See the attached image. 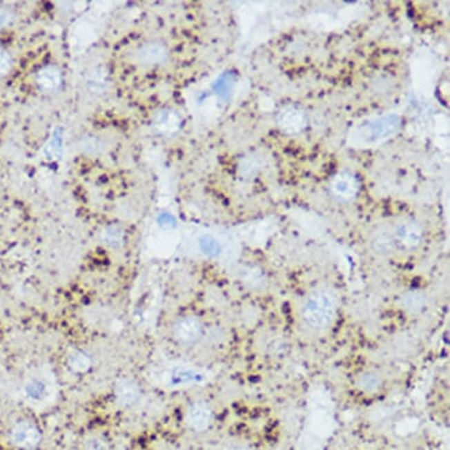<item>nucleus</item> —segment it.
I'll return each mask as SVG.
<instances>
[{
  "mask_svg": "<svg viewBox=\"0 0 450 450\" xmlns=\"http://www.w3.org/2000/svg\"><path fill=\"white\" fill-rule=\"evenodd\" d=\"M340 297L329 286H316L302 293L296 306V318L308 334L320 336L328 333L338 321Z\"/></svg>",
  "mask_w": 450,
  "mask_h": 450,
  "instance_id": "f257e3e1",
  "label": "nucleus"
},
{
  "mask_svg": "<svg viewBox=\"0 0 450 450\" xmlns=\"http://www.w3.org/2000/svg\"><path fill=\"white\" fill-rule=\"evenodd\" d=\"M204 334V324L201 318L195 315H186L178 318L173 324V335L176 341L182 344H195Z\"/></svg>",
  "mask_w": 450,
  "mask_h": 450,
  "instance_id": "f03ea898",
  "label": "nucleus"
},
{
  "mask_svg": "<svg viewBox=\"0 0 450 450\" xmlns=\"http://www.w3.org/2000/svg\"><path fill=\"white\" fill-rule=\"evenodd\" d=\"M185 421L189 428L195 431H205L213 422V410L209 403L198 400L191 403L185 414Z\"/></svg>",
  "mask_w": 450,
  "mask_h": 450,
  "instance_id": "7ed1b4c3",
  "label": "nucleus"
},
{
  "mask_svg": "<svg viewBox=\"0 0 450 450\" xmlns=\"http://www.w3.org/2000/svg\"><path fill=\"white\" fill-rule=\"evenodd\" d=\"M386 383L384 375L375 368H364L355 375L354 386L361 394H380L384 389Z\"/></svg>",
  "mask_w": 450,
  "mask_h": 450,
  "instance_id": "20e7f679",
  "label": "nucleus"
},
{
  "mask_svg": "<svg viewBox=\"0 0 450 450\" xmlns=\"http://www.w3.org/2000/svg\"><path fill=\"white\" fill-rule=\"evenodd\" d=\"M396 249L414 250L422 242L423 233L415 222H402L393 230Z\"/></svg>",
  "mask_w": 450,
  "mask_h": 450,
  "instance_id": "39448f33",
  "label": "nucleus"
},
{
  "mask_svg": "<svg viewBox=\"0 0 450 450\" xmlns=\"http://www.w3.org/2000/svg\"><path fill=\"white\" fill-rule=\"evenodd\" d=\"M10 438L13 444L18 448L32 449L41 442V433L33 423L21 421L13 426Z\"/></svg>",
  "mask_w": 450,
  "mask_h": 450,
  "instance_id": "423d86ee",
  "label": "nucleus"
},
{
  "mask_svg": "<svg viewBox=\"0 0 450 450\" xmlns=\"http://www.w3.org/2000/svg\"><path fill=\"white\" fill-rule=\"evenodd\" d=\"M400 304L407 314L416 316L424 313L429 304V300L422 290H408L400 298Z\"/></svg>",
  "mask_w": 450,
  "mask_h": 450,
  "instance_id": "0eeeda50",
  "label": "nucleus"
},
{
  "mask_svg": "<svg viewBox=\"0 0 450 450\" xmlns=\"http://www.w3.org/2000/svg\"><path fill=\"white\" fill-rule=\"evenodd\" d=\"M117 401L123 407H133L141 398V387L131 378H124L115 388Z\"/></svg>",
  "mask_w": 450,
  "mask_h": 450,
  "instance_id": "6e6552de",
  "label": "nucleus"
},
{
  "mask_svg": "<svg viewBox=\"0 0 450 450\" xmlns=\"http://www.w3.org/2000/svg\"><path fill=\"white\" fill-rule=\"evenodd\" d=\"M163 378H164V383L166 386L178 387L197 382L199 381L201 375L193 370L176 368V369L168 370L163 375Z\"/></svg>",
  "mask_w": 450,
  "mask_h": 450,
  "instance_id": "1a4fd4ad",
  "label": "nucleus"
},
{
  "mask_svg": "<svg viewBox=\"0 0 450 450\" xmlns=\"http://www.w3.org/2000/svg\"><path fill=\"white\" fill-rule=\"evenodd\" d=\"M68 364L75 373L83 374V373H86L91 368V366H92V360L90 358V355L86 354L85 351L77 350V351L70 355V358L68 360Z\"/></svg>",
  "mask_w": 450,
  "mask_h": 450,
  "instance_id": "9d476101",
  "label": "nucleus"
},
{
  "mask_svg": "<svg viewBox=\"0 0 450 450\" xmlns=\"http://www.w3.org/2000/svg\"><path fill=\"white\" fill-rule=\"evenodd\" d=\"M25 394L30 400L39 402L48 395V387L41 378H32L25 386Z\"/></svg>",
  "mask_w": 450,
  "mask_h": 450,
  "instance_id": "9b49d317",
  "label": "nucleus"
},
{
  "mask_svg": "<svg viewBox=\"0 0 450 450\" xmlns=\"http://www.w3.org/2000/svg\"><path fill=\"white\" fill-rule=\"evenodd\" d=\"M393 123H396V118L391 119V121H390L389 118L388 119L386 118L383 121H376L375 124L371 125L370 130L374 133V137H378H378L387 136L388 133H393V131L388 130V125H391Z\"/></svg>",
  "mask_w": 450,
  "mask_h": 450,
  "instance_id": "f8f14e48",
  "label": "nucleus"
},
{
  "mask_svg": "<svg viewBox=\"0 0 450 450\" xmlns=\"http://www.w3.org/2000/svg\"><path fill=\"white\" fill-rule=\"evenodd\" d=\"M85 450H109V444L104 438L99 436H91L84 443Z\"/></svg>",
  "mask_w": 450,
  "mask_h": 450,
  "instance_id": "ddd939ff",
  "label": "nucleus"
},
{
  "mask_svg": "<svg viewBox=\"0 0 450 450\" xmlns=\"http://www.w3.org/2000/svg\"><path fill=\"white\" fill-rule=\"evenodd\" d=\"M12 66L11 57L5 50L0 48V78L6 76Z\"/></svg>",
  "mask_w": 450,
  "mask_h": 450,
  "instance_id": "4468645a",
  "label": "nucleus"
},
{
  "mask_svg": "<svg viewBox=\"0 0 450 450\" xmlns=\"http://www.w3.org/2000/svg\"><path fill=\"white\" fill-rule=\"evenodd\" d=\"M202 249L204 250V253L213 255L218 251L217 243L213 241V238L205 237L202 239Z\"/></svg>",
  "mask_w": 450,
  "mask_h": 450,
  "instance_id": "2eb2a0df",
  "label": "nucleus"
},
{
  "mask_svg": "<svg viewBox=\"0 0 450 450\" xmlns=\"http://www.w3.org/2000/svg\"><path fill=\"white\" fill-rule=\"evenodd\" d=\"M10 19H11V17H10L8 13L4 12V11H0V26H4V25L8 24Z\"/></svg>",
  "mask_w": 450,
  "mask_h": 450,
  "instance_id": "dca6fc26",
  "label": "nucleus"
},
{
  "mask_svg": "<svg viewBox=\"0 0 450 450\" xmlns=\"http://www.w3.org/2000/svg\"><path fill=\"white\" fill-rule=\"evenodd\" d=\"M229 450H250L249 448H246V447H233V448H230Z\"/></svg>",
  "mask_w": 450,
  "mask_h": 450,
  "instance_id": "f3484780",
  "label": "nucleus"
}]
</instances>
